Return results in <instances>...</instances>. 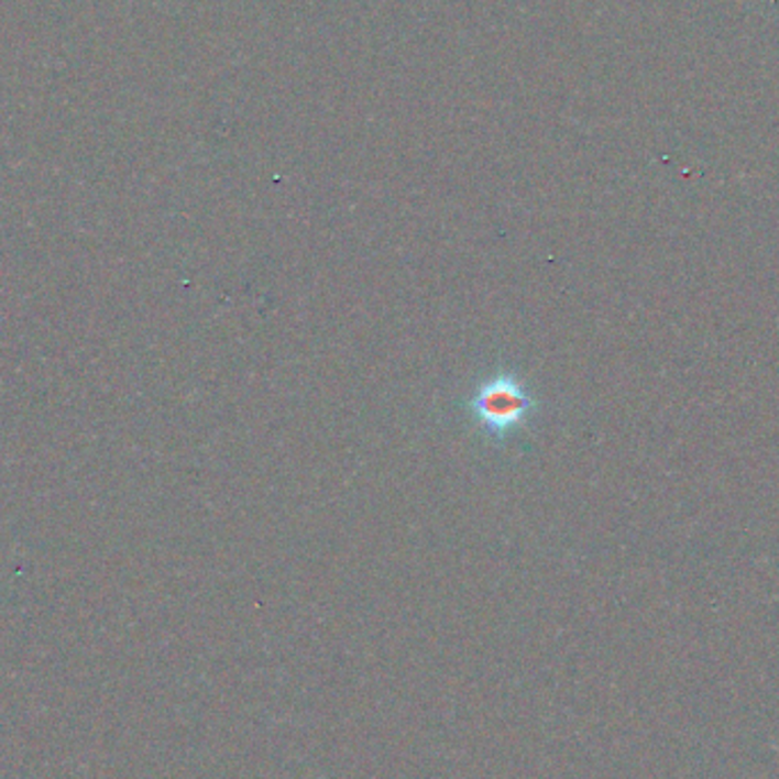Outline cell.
Masks as SVG:
<instances>
[{"label":"cell","instance_id":"cell-1","mask_svg":"<svg viewBox=\"0 0 779 779\" xmlns=\"http://www.w3.org/2000/svg\"><path fill=\"white\" fill-rule=\"evenodd\" d=\"M465 410L481 436L500 445L531 425L538 413V399L523 376L500 370L474 387Z\"/></svg>","mask_w":779,"mask_h":779}]
</instances>
